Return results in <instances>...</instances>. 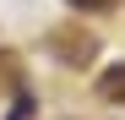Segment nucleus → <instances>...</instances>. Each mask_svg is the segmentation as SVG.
<instances>
[{
	"mask_svg": "<svg viewBox=\"0 0 125 120\" xmlns=\"http://www.w3.org/2000/svg\"><path fill=\"white\" fill-rule=\"evenodd\" d=\"M98 98L103 104H125V66H109L98 76Z\"/></svg>",
	"mask_w": 125,
	"mask_h": 120,
	"instance_id": "f257e3e1",
	"label": "nucleus"
},
{
	"mask_svg": "<svg viewBox=\"0 0 125 120\" xmlns=\"http://www.w3.org/2000/svg\"><path fill=\"white\" fill-rule=\"evenodd\" d=\"M65 6H71V11H103L109 0H65Z\"/></svg>",
	"mask_w": 125,
	"mask_h": 120,
	"instance_id": "f03ea898",
	"label": "nucleus"
}]
</instances>
